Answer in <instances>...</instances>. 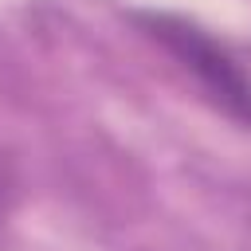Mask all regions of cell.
<instances>
[{
	"mask_svg": "<svg viewBox=\"0 0 251 251\" xmlns=\"http://www.w3.org/2000/svg\"><path fill=\"white\" fill-rule=\"evenodd\" d=\"M129 20L149 43H157L196 82L200 98L212 110H220L239 129H251V67L231 43H224L216 31H208L204 24L180 12L141 8Z\"/></svg>",
	"mask_w": 251,
	"mask_h": 251,
	"instance_id": "cell-1",
	"label": "cell"
}]
</instances>
